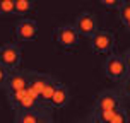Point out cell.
I'll list each match as a JSON object with an SVG mask.
<instances>
[{
  "instance_id": "52a82bcc",
  "label": "cell",
  "mask_w": 130,
  "mask_h": 123,
  "mask_svg": "<svg viewBox=\"0 0 130 123\" xmlns=\"http://www.w3.org/2000/svg\"><path fill=\"white\" fill-rule=\"evenodd\" d=\"M123 106L122 96L113 91H103L98 94L96 101H94V110L92 111H106V110H120Z\"/></svg>"
},
{
  "instance_id": "7c38bea8",
  "label": "cell",
  "mask_w": 130,
  "mask_h": 123,
  "mask_svg": "<svg viewBox=\"0 0 130 123\" xmlns=\"http://www.w3.org/2000/svg\"><path fill=\"white\" fill-rule=\"evenodd\" d=\"M41 115L45 113H39L38 110H29V111H15V118L14 123H36L39 120Z\"/></svg>"
},
{
  "instance_id": "d6986e66",
  "label": "cell",
  "mask_w": 130,
  "mask_h": 123,
  "mask_svg": "<svg viewBox=\"0 0 130 123\" xmlns=\"http://www.w3.org/2000/svg\"><path fill=\"white\" fill-rule=\"evenodd\" d=\"M122 91H123V94L127 97H130V75L123 80V89H122Z\"/></svg>"
},
{
  "instance_id": "44dd1931",
  "label": "cell",
  "mask_w": 130,
  "mask_h": 123,
  "mask_svg": "<svg viewBox=\"0 0 130 123\" xmlns=\"http://www.w3.org/2000/svg\"><path fill=\"white\" fill-rule=\"evenodd\" d=\"M122 57H123L125 63H127V67H128V70H130V48H127V50H125Z\"/></svg>"
},
{
  "instance_id": "4fadbf2b",
  "label": "cell",
  "mask_w": 130,
  "mask_h": 123,
  "mask_svg": "<svg viewBox=\"0 0 130 123\" xmlns=\"http://www.w3.org/2000/svg\"><path fill=\"white\" fill-rule=\"evenodd\" d=\"M36 10V4L31 0H15V14L17 15H26Z\"/></svg>"
},
{
  "instance_id": "ffe728a7",
  "label": "cell",
  "mask_w": 130,
  "mask_h": 123,
  "mask_svg": "<svg viewBox=\"0 0 130 123\" xmlns=\"http://www.w3.org/2000/svg\"><path fill=\"white\" fill-rule=\"evenodd\" d=\"M36 123H53V120H52V116H50V115H41V116H39V120Z\"/></svg>"
},
{
  "instance_id": "30bf717a",
  "label": "cell",
  "mask_w": 130,
  "mask_h": 123,
  "mask_svg": "<svg viewBox=\"0 0 130 123\" xmlns=\"http://www.w3.org/2000/svg\"><path fill=\"white\" fill-rule=\"evenodd\" d=\"M69 101H70V92H69V87L60 82L58 87H57V91H55V94H53V97H52L50 108H57V110H58V108H65V106L69 104Z\"/></svg>"
},
{
  "instance_id": "8fae6325",
  "label": "cell",
  "mask_w": 130,
  "mask_h": 123,
  "mask_svg": "<svg viewBox=\"0 0 130 123\" xmlns=\"http://www.w3.org/2000/svg\"><path fill=\"white\" fill-rule=\"evenodd\" d=\"M58 84H60V82H58L55 77H50V80L46 82L45 89H43V92H41L39 103L45 104V106H50V103H52V97H53V94H55V91H57Z\"/></svg>"
},
{
  "instance_id": "277c9868",
  "label": "cell",
  "mask_w": 130,
  "mask_h": 123,
  "mask_svg": "<svg viewBox=\"0 0 130 123\" xmlns=\"http://www.w3.org/2000/svg\"><path fill=\"white\" fill-rule=\"evenodd\" d=\"M75 31L79 32V36H84V38H92L94 34L98 32V21H96V15L89 10H84L77 15L75 19Z\"/></svg>"
},
{
  "instance_id": "7402d4cb",
  "label": "cell",
  "mask_w": 130,
  "mask_h": 123,
  "mask_svg": "<svg viewBox=\"0 0 130 123\" xmlns=\"http://www.w3.org/2000/svg\"><path fill=\"white\" fill-rule=\"evenodd\" d=\"M123 27H125V29H127V31H128V32H130V22H127V24H125V26H123Z\"/></svg>"
},
{
  "instance_id": "6da1fadb",
  "label": "cell",
  "mask_w": 130,
  "mask_h": 123,
  "mask_svg": "<svg viewBox=\"0 0 130 123\" xmlns=\"http://www.w3.org/2000/svg\"><path fill=\"white\" fill-rule=\"evenodd\" d=\"M104 72H106V77L110 79L111 82H120L130 75V70L122 55L118 53H111L110 57L106 58L104 63Z\"/></svg>"
},
{
  "instance_id": "9a60e30c",
  "label": "cell",
  "mask_w": 130,
  "mask_h": 123,
  "mask_svg": "<svg viewBox=\"0 0 130 123\" xmlns=\"http://www.w3.org/2000/svg\"><path fill=\"white\" fill-rule=\"evenodd\" d=\"M0 14H15V0H0Z\"/></svg>"
},
{
  "instance_id": "3957f363",
  "label": "cell",
  "mask_w": 130,
  "mask_h": 123,
  "mask_svg": "<svg viewBox=\"0 0 130 123\" xmlns=\"http://www.w3.org/2000/svg\"><path fill=\"white\" fill-rule=\"evenodd\" d=\"M117 45L115 32L106 31V29H98V32L91 38V48L96 55H106L113 51V48Z\"/></svg>"
},
{
  "instance_id": "e0dca14e",
  "label": "cell",
  "mask_w": 130,
  "mask_h": 123,
  "mask_svg": "<svg viewBox=\"0 0 130 123\" xmlns=\"http://www.w3.org/2000/svg\"><path fill=\"white\" fill-rule=\"evenodd\" d=\"M123 2L125 0H101L99 5H103L104 9H108V10H117V12H120Z\"/></svg>"
},
{
  "instance_id": "5b68a950",
  "label": "cell",
  "mask_w": 130,
  "mask_h": 123,
  "mask_svg": "<svg viewBox=\"0 0 130 123\" xmlns=\"http://www.w3.org/2000/svg\"><path fill=\"white\" fill-rule=\"evenodd\" d=\"M15 39L21 43H31L38 38V22L34 19H22L14 26Z\"/></svg>"
},
{
  "instance_id": "5bb4252c",
  "label": "cell",
  "mask_w": 130,
  "mask_h": 123,
  "mask_svg": "<svg viewBox=\"0 0 130 123\" xmlns=\"http://www.w3.org/2000/svg\"><path fill=\"white\" fill-rule=\"evenodd\" d=\"M110 123H130V111L127 110V108H120V110L117 111V115L111 118Z\"/></svg>"
},
{
  "instance_id": "2e32d148",
  "label": "cell",
  "mask_w": 130,
  "mask_h": 123,
  "mask_svg": "<svg viewBox=\"0 0 130 123\" xmlns=\"http://www.w3.org/2000/svg\"><path fill=\"white\" fill-rule=\"evenodd\" d=\"M118 17H120V22L122 26H125L127 22H130V0L128 2H123V5L118 12Z\"/></svg>"
},
{
  "instance_id": "ac0fdd59",
  "label": "cell",
  "mask_w": 130,
  "mask_h": 123,
  "mask_svg": "<svg viewBox=\"0 0 130 123\" xmlns=\"http://www.w3.org/2000/svg\"><path fill=\"white\" fill-rule=\"evenodd\" d=\"M9 74H10V72H9V70L5 68V67H4V65L0 63V87H4V85H5Z\"/></svg>"
},
{
  "instance_id": "9c48e42d",
  "label": "cell",
  "mask_w": 130,
  "mask_h": 123,
  "mask_svg": "<svg viewBox=\"0 0 130 123\" xmlns=\"http://www.w3.org/2000/svg\"><path fill=\"white\" fill-rule=\"evenodd\" d=\"M50 77H52V75H48V74H34V72H29L27 89L39 99V97H41V92H43V89H45V85H46V82L50 80Z\"/></svg>"
},
{
  "instance_id": "ba28073f",
  "label": "cell",
  "mask_w": 130,
  "mask_h": 123,
  "mask_svg": "<svg viewBox=\"0 0 130 123\" xmlns=\"http://www.w3.org/2000/svg\"><path fill=\"white\" fill-rule=\"evenodd\" d=\"M27 80H29V72L14 70L9 74L4 89H5V92H17L21 89H26L27 87Z\"/></svg>"
},
{
  "instance_id": "7a4b0ae2",
  "label": "cell",
  "mask_w": 130,
  "mask_h": 123,
  "mask_svg": "<svg viewBox=\"0 0 130 123\" xmlns=\"http://www.w3.org/2000/svg\"><path fill=\"white\" fill-rule=\"evenodd\" d=\"M22 62V51L15 43H4L0 46V63L9 72L19 70Z\"/></svg>"
},
{
  "instance_id": "8992f818",
  "label": "cell",
  "mask_w": 130,
  "mask_h": 123,
  "mask_svg": "<svg viewBox=\"0 0 130 123\" xmlns=\"http://www.w3.org/2000/svg\"><path fill=\"white\" fill-rule=\"evenodd\" d=\"M53 39L62 48H75L79 43V32L74 26H58L53 31Z\"/></svg>"
}]
</instances>
